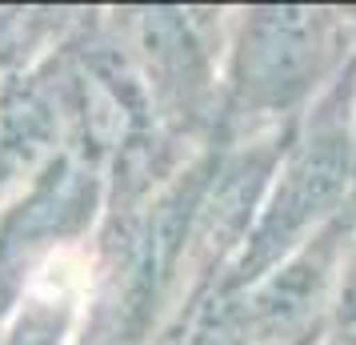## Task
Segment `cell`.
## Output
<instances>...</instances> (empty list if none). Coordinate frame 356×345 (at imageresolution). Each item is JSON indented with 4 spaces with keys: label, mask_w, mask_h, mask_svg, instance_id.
I'll return each mask as SVG.
<instances>
[]
</instances>
